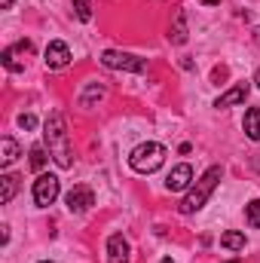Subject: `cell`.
Masks as SVG:
<instances>
[{
	"instance_id": "cell-1",
	"label": "cell",
	"mask_w": 260,
	"mask_h": 263,
	"mask_svg": "<svg viewBox=\"0 0 260 263\" xmlns=\"http://www.w3.org/2000/svg\"><path fill=\"white\" fill-rule=\"evenodd\" d=\"M43 141L49 147V156L55 159L59 168H70L73 165V150H70V135H67V123H65V114H52L43 126Z\"/></svg>"
},
{
	"instance_id": "cell-2",
	"label": "cell",
	"mask_w": 260,
	"mask_h": 263,
	"mask_svg": "<svg viewBox=\"0 0 260 263\" xmlns=\"http://www.w3.org/2000/svg\"><path fill=\"white\" fill-rule=\"evenodd\" d=\"M220 178H224V168H220V165H211L193 187H190V193L184 196V202H181V214H193V211H199V208L208 202V196L214 193V187L220 184Z\"/></svg>"
},
{
	"instance_id": "cell-3",
	"label": "cell",
	"mask_w": 260,
	"mask_h": 263,
	"mask_svg": "<svg viewBox=\"0 0 260 263\" xmlns=\"http://www.w3.org/2000/svg\"><path fill=\"white\" fill-rule=\"evenodd\" d=\"M165 162V147L156 144V141H147V144H138L129 153V165L141 175H153L156 168H162Z\"/></svg>"
},
{
	"instance_id": "cell-4",
	"label": "cell",
	"mask_w": 260,
	"mask_h": 263,
	"mask_svg": "<svg viewBox=\"0 0 260 263\" xmlns=\"http://www.w3.org/2000/svg\"><path fill=\"white\" fill-rule=\"evenodd\" d=\"M101 65L110 67V70H129V73H144L147 70V59H138L129 52H117V49H107L101 55Z\"/></svg>"
},
{
	"instance_id": "cell-5",
	"label": "cell",
	"mask_w": 260,
	"mask_h": 263,
	"mask_svg": "<svg viewBox=\"0 0 260 263\" xmlns=\"http://www.w3.org/2000/svg\"><path fill=\"white\" fill-rule=\"evenodd\" d=\"M59 190H62V184H59L55 175H40V178L34 181V202H37L40 208H49V205L59 199Z\"/></svg>"
},
{
	"instance_id": "cell-6",
	"label": "cell",
	"mask_w": 260,
	"mask_h": 263,
	"mask_svg": "<svg viewBox=\"0 0 260 263\" xmlns=\"http://www.w3.org/2000/svg\"><path fill=\"white\" fill-rule=\"evenodd\" d=\"M67 202V211H73V214H80V211H89L92 205H95V193H92V187H86V184H77L70 193L65 196Z\"/></svg>"
},
{
	"instance_id": "cell-7",
	"label": "cell",
	"mask_w": 260,
	"mask_h": 263,
	"mask_svg": "<svg viewBox=\"0 0 260 263\" xmlns=\"http://www.w3.org/2000/svg\"><path fill=\"white\" fill-rule=\"evenodd\" d=\"M34 46H31V40H18L15 46H6L3 49V55H0V62L6 70H12V73H18V70H25V62L18 59V55H28Z\"/></svg>"
},
{
	"instance_id": "cell-8",
	"label": "cell",
	"mask_w": 260,
	"mask_h": 263,
	"mask_svg": "<svg viewBox=\"0 0 260 263\" xmlns=\"http://www.w3.org/2000/svg\"><path fill=\"white\" fill-rule=\"evenodd\" d=\"M190 184H193V168H190L187 162L175 165V168L169 172V178H165V190H172V193H181V190H187Z\"/></svg>"
},
{
	"instance_id": "cell-9",
	"label": "cell",
	"mask_w": 260,
	"mask_h": 263,
	"mask_svg": "<svg viewBox=\"0 0 260 263\" xmlns=\"http://www.w3.org/2000/svg\"><path fill=\"white\" fill-rule=\"evenodd\" d=\"M129 242H126V236L123 233H114L110 239H107V263H129Z\"/></svg>"
},
{
	"instance_id": "cell-10",
	"label": "cell",
	"mask_w": 260,
	"mask_h": 263,
	"mask_svg": "<svg viewBox=\"0 0 260 263\" xmlns=\"http://www.w3.org/2000/svg\"><path fill=\"white\" fill-rule=\"evenodd\" d=\"M46 67H52V70H59V67H67V62H70V49H67V43H62V40H52L49 46H46Z\"/></svg>"
},
{
	"instance_id": "cell-11",
	"label": "cell",
	"mask_w": 260,
	"mask_h": 263,
	"mask_svg": "<svg viewBox=\"0 0 260 263\" xmlns=\"http://www.w3.org/2000/svg\"><path fill=\"white\" fill-rule=\"evenodd\" d=\"M248 92H251V86H248V83H236L230 92H224V95L214 101V107H236V104H242V101L248 98Z\"/></svg>"
},
{
	"instance_id": "cell-12",
	"label": "cell",
	"mask_w": 260,
	"mask_h": 263,
	"mask_svg": "<svg viewBox=\"0 0 260 263\" xmlns=\"http://www.w3.org/2000/svg\"><path fill=\"white\" fill-rule=\"evenodd\" d=\"M169 40L175 43V46H184L187 43V15L178 9L175 12V28H172V34H169Z\"/></svg>"
},
{
	"instance_id": "cell-13",
	"label": "cell",
	"mask_w": 260,
	"mask_h": 263,
	"mask_svg": "<svg viewBox=\"0 0 260 263\" xmlns=\"http://www.w3.org/2000/svg\"><path fill=\"white\" fill-rule=\"evenodd\" d=\"M15 159H18V144L9 135H3L0 138V165H12Z\"/></svg>"
},
{
	"instance_id": "cell-14",
	"label": "cell",
	"mask_w": 260,
	"mask_h": 263,
	"mask_svg": "<svg viewBox=\"0 0 260 263\" xmlns=\"http://www.w3.org/2000/svg\"><path fill=\"white\" fill-rule=\"evenodd\" d=\"M245 135L251 138V141H260V107H251L248 114H245Z\"/></svg>"
},
{
	"instance_id": "cell-15",
	"label": "cell",
	"mask_w": 260,
	"mask_h": 263,
	"mask_svg": "<svg viewBox=\"0 0 260 263\" xmlns=\"http://www.w3.org/2000/svg\"><path fill=\"white\" fill-rule=\"evenodd\" d=\"M0 184H3L0 202H3V205H9L12 196H15V190H18V178H15V175H3V178H0Z\"/></svg>"
},
{
	"instance_id": "cell-16",
	"label": "cell",
	"mask_w": 260,
	"mask_h": 263,
	"mask_svg": "<svg viewBox=\"0 0 260 263\" xmlns=\"http://www.w3.org/2000/svg\"><path fill=\"white\" fill-rule=\"evenodd\" d=\"M220 245H224V248H230V251H242V248H245V233L230 230V233H224V236H220Z\"/></svg>"
},
{
	"instance_id": "cell-17",
	"label": "cell",
	"mask_w": 260,
	"mask_h": 263,
	"mask_svg": "<svg viewBox=\"0 0 260 263\" xmlns=\"http://www.w3.org/2000/svg\"><path fill=\"white\" fill-rule=\"evenodd\" d=\"M245 220H248V227L260 230V199H254V202L245 205Z\"/></svg>"
},
{
	"instance_id": "cell-18",
	"label": "cell",
	"mask_w": 260,
	"mask_h": 263,
	"mask_svg": "<svg viewBox=\"0 0 260 263\" xmlns=\"http://www.w3.org/2000/svg\"><path fill=\"white\" fill-rule=\"evenodd\" d=\"M43 165H46V150L43 147H31V168L43 172Z\"/></svg>"
},
{
	"instance_id": "cell-19",
	"label": "cell",
	"mask_w": 260,
	"mask_h": 263,
	"mask_svg": "<svg viewBox=\"0 0 260 263\" xmlns=\"http://www.w3.org/2000/svg\"><path fill=\"white\" fill-rule=\"evenodd\" d=\"M73 9H77V18L80 22H89L92 18V0H73Z\"/></svg>"
},
{
	"instance_id": "cell-20",
	"label": "cell",
	"mask_w": 260,
	"mask_h": 263,
	"mask_svg": "<svg viewBox=\"0 0 260 263\" xmlns=\"http://www.w3.org/2000/svg\"><path fill=\"white\" fill-rule=\"evenodd\" d=\"M101 95H104V89H101V86H92V89L80 98V104H83V107H89V104H92V98H101Z\"/></svg>"
},
{
	"instance_id": "cell-21",
	"label": "cell",
	"mask_w": 260,
	"mask_h": 263,
	"mask_svg": "<svg viewBox=\"0 0 260 263\" xmlns=\"http://www.w3.org/2000/svg\"><path fill=\"white\" fill-rule=\"evenodd\" d=\"M18 126H22V129H37V117H34V114H22V117H18Z\"/></svg>"
},
{
	"instance_id": "cell-22",
	"label": "cell",
	"mask_w": 260,
	"mask_h": 263,
	"mask_svg": "<svg viewBox=\"0 0 260 263\" xmlns=\"http://www.w3.org/2000/svg\"><path fill=\"white\" fill-rule=\"evenodd\" d=\"M0 6H3V9H9V6H12V0H0Z\"/></svg>"
},
{
	"instance_id": "cell-23",
	"label": "cell",
	"mask_w": 260,
	"mask_h": 263,
	"mask_svg": "<svg viewBox=\"0 0 260 263\" xmlns=\"http://www.w3.org/2000/svg\"><path fill=\"white\" fill-rule=\"evenodd\" d=\"M202 3H205V6H214V3H220V0H202Z\"/></svg>"
},
{
	"instance_id": "cell-24",
	"label": "cell",
	"mask_w": 260,
	"mask_h": 263,
	"mask_svg": "<svg viewBox=\"0 0 260 263\" xmlns=\"http://www.w3.org/2000/svg\"><path fill=\"white\" fill-rule=\"evenodd\" d=\"M254 83H257V89H260V70H257V73H254Z\"/></svg>"
},
{
	"instance_id": "cell-25",
	"label": "cell",
	"mask_w": 260,
	"mask_h": 263,
	"mask_svg": "<svg viewBox=\"0 0 260 263\" xmlns=\"http://www.w3.org/2000/svg\"><path fill=\"white\" fill-rule=\"evenodd\" d=\"M254 37H257V43H260V28H254Z\"/></svg>"
},
{
	"instance_id": "cell-26",
	"label": "cell",
	"mask_w": 260,
	"mask_h": 263,
	"mask_svg": "<svg viewBox=\"0 0 260 263\" xmlns=\"http://www.w3.org/2000/svg\"><path fill=\"white\" fill-rule=\"evenodd\" d=\"M159 263H175V260H172V257H165V260H159Z\"/></svg>"
},
{
	"instance_id": "cell-27",
	"label": "cell",
	"mask_w": 260,
	"mask_h": 263,
	"mask_svg": "<svg viewBox=\"0 0 260 263\" xmlns=\"http://www.w3.org/2000/svg\"><path fill=\"white\" fill-rule=\"evenodd\" d=\"M230 263H239V260H230Z\"/></svg>"
},
{
	"instance_id": "cell-28",
	"label": "cell",
	"mask_w": 260,
	"mask_h": 263,
	"mask_svg": "<svg viewBox=\"0 0 260 263\" xmlns=\"http://www.w3.org/2000/svg\"><path fill=\"white\" fill-rule=\"evenodd\" d=\"M43 263H52V260H43Z\"/></svg>"
}]
</instances>
